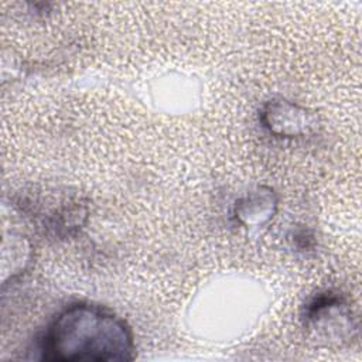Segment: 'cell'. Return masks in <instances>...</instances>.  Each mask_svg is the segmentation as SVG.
Wrapping results in <instances>:
<instances>
[{"label":"cell","instance_id":"obj_1","mask_svg":"<svg viewBox=\"0 0 362 362\" xmlns=\"http://www.w3.org/2000/svg\"><path fill=\"white\" fill-rule=\"evenodd\" d=\"M38 359L49 362H124L134 359L127 322L102 305L74 303L62 308L41 334Z\"/></svg>","mask_w":362,"mask_h":362},{"label":"cell","instance_id":"obj_2","mask_svg":"<svg viewBox=\"0 0 362 362\" xmlns=\"http://www.w3.org/2000/svg\"><path fill=\"white\" fill-rule=\"evenodd\" d=\"M16 209L47 238L66 240L85 228L89 206L78 194L66 188H31L18 192Z\"/></svg>","mask_w":362,"mask_h":362},{"label":"cell","instance_id":"obj_3","mask_svg":"<svg viewBox=\"0 0 362 362\" xmlns=\"http://www.w3.org/2000/svg\"><path fill=\"white\" fill-rule=\"evenodd\" d=\"M300 320L315 338L337 344L352 341L358 331L348 297L335 288H324L311 294L301 307Z\"/></svg>","mask_w":362,"mask_h":362},{"label":"cell","instance_id":"obj_4","mask_svg":"<svg viewBox=\"0 0 362 362\" xmlns=\"http://www.w3.org/2000/svg\"><path fill=\"white\" fill-rule=\"evenodd\" d=\"M257 120L270 136L286 140L310 136L318 126L313 110L286 98L266 100L257 112Z\"/></svg>","mask_w":362,"mask_h":362},{"label":"cell","instance_id":"obj_5","mask_svg":"<svg viewBox=\"0 0 362 362\" xmlns=\"http://www.w3.org/2000/svg\"><path fill=\"white\" fill-rule=\"evenodd\" d=\"M279 197L269 185H257L240 197L232 205V219L243 229L266 226L277 214Z\"/></svg>","mask_w":362,"mask_h":362},{"label":"cell","instance_id":"obj_6","mask_svg":"<svg viewBox=\"0 0 362 362\" xmlns=\"http://www.w3.org/2000/svg\"><path fill=\"white\" fill-rule=\"evenodd\" d=\"M291 242H293V246L296 247V250L303 252V253L313 250L317 245L314 232L307 228H300V229L294 230L291 235Z\"/></svg>","mask_w":362,"mask_h":362}]
</instances>
